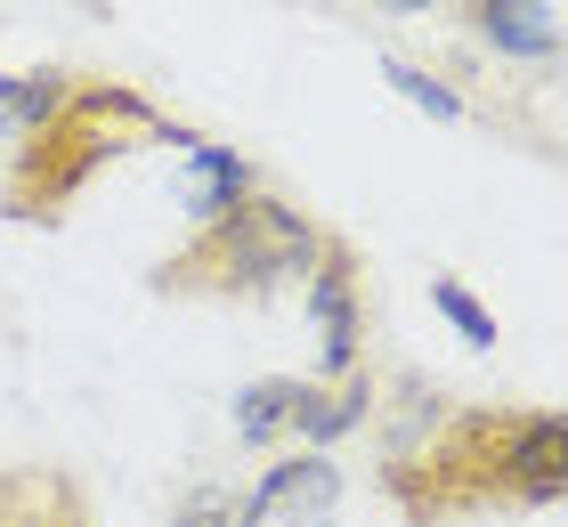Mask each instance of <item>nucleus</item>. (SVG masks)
Returning a JSON list of instances; mask_svg holds the SVG:
<instances>
[{
    "instance_id": "f257e3e1",
    "label": "nucleus",
    "mask_w": 568,
    "mask_h": 527,
    "mask_svg": "<svg viewBox=\"0 0 568 527\" xmlns=\"http://www.w3.org/2000/svg\"><path fill=\"white\" fill-rule=\"evenodd\" d=\"M406 527H463L487 511L568 504V414L552 406H447L415 446L382 463Z\"/></svg>"
},
{
    "instance_id": "f03ea898",
    "label": "nucleus",
    "mask_w": 568,
    "mask_h": 527,
    "mask_svg": "<svg viewBox=\"0 0 568 527\" xmlns=\"http://www.w3.org/2000/svg\"><path fill=\"white\" fill-rule=\"evenodd\" d=\"M139 146H195V130H179L163 105L131 82H73V98L49 114L33 139L9 146L0 171V211L24 227H58L73 203L90 195V179L122 163Z\"/></svg>"
},
{
    "instance_id": "7ed1b4c3",
    "label": "nucleus",
    "mask_w": 568,
    "mask_h": 527,
    "mask_svg": "<svg viewBox=\"0 0 568 527\" xmlns=\"http://www.w3.org/2000/svg\"><path fill=\"white\" fill-rule=\"evenodd\" d=\"M317 244H325V227L308 220L301 203L252 188V195L227 203L220 220L187 227V244H179L146 284L163 301H268L284 284H308Z\"/></svg>"
},
{
    "instance_id": "20e7f679",
    "label": "nucleus",
    "mask_w": 568,
    "mask_h": 527,
    "mask_svg": "<svg viewBox=\"0 0 568 527\" xmlns=\"http://www.w3.org/2000/svg\"><path fill=\"white\" fill-rule=\"evenodd\" d=\"M301 293H308V325H317V382H349L366 365V268H357L349 235L325 227Z\"/></svg>"
},
{
    "instance_id": "39448f33",
    "label": "nucleus",
    "mask_w": 568,
    "mask_h": 527,
    "mask_svg": "<svg viewBox=\"0 0 568 527\" xmlns=\"http://www.w3.org/2000/svg\"><path fill=\"white\" fill-rule=\"evenodd\" d=\"M333 504H342V463L317 446H293L244 487L236 527H333Z\"/></svg>"
},
{
    "instance_id": "423d86ee",
    "label": "nucleus",
    "mask_w": 568,
    "mask_h": 527,
    "mask_svg": "<svg viewBox=\"0 0 568 527\" xmlns=\"http://www.w3.org/2000/svg\"><path fill=\"white\" fill-rule=\"evenodd\" d=\"M0 527H98L90 495L58 463H9L0 470Z\"/></svg>"
},
{
    "instance_id": "0eeeda50",
    "label": "nucleus",
    "mask_w": 568,
    "mask_h": 527,
    "mask_svg": "<svg viewBox=\"0 0 568 527\" xmlns=\"http://www.w3.org/2000/svg\"><path fill=\"white\" fill-rule=\"evenodd\" d=\"M382 414V382L374 365H357L349 382H301V406H293V438L317 446V455H333L349 430H366V422Z\"/></svg>"
},
{
    "instance_id": "6e6552de",
    "label": "nucleus",
    "mask_w": 568,
    "mask_h": 527,
    "mask_svg": "<svg viewBox=\"0 0 568 527\" xmlns=\"http://www.w3.org/2000/svg\"><path fill=\"white\" fill-rule=\"evenodd\" d=\"M463 17H471V33L496 49V58H528V65L560 58V33H552L545 0H463Z\"/></svg>"
},
{
    "instance_id": "1a4fd4ad",
    "label": "nucleus",
    "mask_w": 568,
    "mask_h": 527,
    "mask_svg": "<svg viewBox=\"0 0 568 527\" xmlns=\"http://www.w3.org/2000/svg\"><path fill=\"white\" fill-rule=\"evenodd\" d=\"M187 154V179H179V203H187V220L203 227V220H220L236 195H252L261 179H252V163L236 146H212V139H195V146H179Z\"/></svg>"
},
{
    "instance_id": "9d476101",
    "label": "nucleus",
    "mask_w": 568,
    "mask_h": 527,
    "mask_svg": "<svg viewBox=\"0 0 568 527\" xmlns=\"http://www.w3.org/2000/svg\"><path fill=\"white\" fill-rule=\"evenodd\" d=\"M293 406H301V382L293 374H268V382H244L236 389V438L261 455V446L293 438Z\"/></svg>"
},
{
    "instance_id": "9b49d317",
    "label": "nucleus",
    "mask_w": 568,
    "mask_h": 527,
    "mask_svg": "<svg viewBox=\"0 0 568 527\" xmlns=\"http://www.w3.org/2000/svg\"><path fill=\"white\" fill-rule=\"evenodd\" d=\"M73 98V73L41 65V73H0V130L9 139H33V130L58 114V105Z\"/></svg>"
},
{
    "instance_id": "f8f14e48",
    "label": "nucleus",
    "mask_w": 568,
    "mask_h": 527,
    "mask_svg": "<svg viewBox=\"0 0 568 527\" xmlns=\"http://www.w3.org/2000/svg\"><path fill=\"white\" fill-rule=\"evenodd\" d=\"M430 308L455 325V341L463 349H496V308H487L463 276H430Z\"/></svg>"
},
{
    "instance_id": "ddd939ff",
    "label": "nucleus",
    "mask_w": 568,
    "mask_h": 527,
    "mask_svg": "<svg viewBox=\"0 0 568 527\" xmlns=\"http://www.w3.org/2000/svg\"><path fill=\"white\" fill-rule=\"evenodd\" d=\"M382 82H390V90H406V98H415L423 114H438V122H463V98H455L447 82H438V73H423V65H406V58H382Z\"/></svg>"
},
{
    "instance_id": "4468645a",
    "label": "nucleus",
    "mask_w": 568,
    "mask_h": 527,
    "mask_svg": "<svg viewBox=\"0 0 568 527\" xmlns=\"http://www.w3.org/2000/svg\"><path fill=\"white\" fill-rule=\"evenodd\" d=\"M236 504H244V487H212L203 479V487H187L171 504V527H236Z\"/></svg>"
},
{
    "instance_id": "2eb2a0df",
    "label": "nucleus",
    "mask_w": 568,
    "mask_h": 527,
    "mask_svg": "<svg viewBox=\"0 0 568 527\" xmlns=\"http://www.w3.org/2000/svg\"><path fill=\"white\" fill-rule=\"evenodd\" d=\"M390 9H406V17H423V9H455V0H390Z\"/></svg>"
}]
</instances>
